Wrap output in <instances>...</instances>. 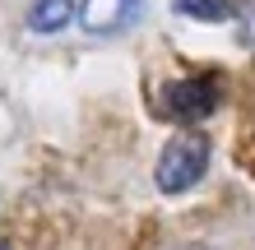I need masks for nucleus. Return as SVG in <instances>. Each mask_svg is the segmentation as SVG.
Instances as JSON below:
<instances>
[{
  "label": "nucleus",
  "mask_w": 255,
  "mask_h": 250,
  "mask_svg": "<svg viewBox=\"0 0 255 250\" xmlns=\"http://www.w3.org/2000/svg\"><path fill=\"white\" fill-rule=\"evenodd\" d=\"M223 102V75H190V79H172L162 88V107L176 121H204Z\"/></svg>",
  "instance_id": "f03ea898"
},
{
  "label": "nucleus",
  "mask_w": 255,
  "mask_h": 250,
  "mask_svg": "<svg viewBox=\"0 0 255 250\" xmlns=\"http://www.w3.org/2000/svg\"><path fill=\"white\" fill-rule=\"evenodd\" d=\"M0 250H9V246H0Z\"/></svg>",
  "instance_id": "6e6552de"
},
{
  "label": "nucleus",
  "mask_w": 255,
  "mask_h": 250,
  "mask_svg": "<svg viewBox=\"0 0 255 250\" xmlns=\"http://www.w3.org/2000/svg\"><path fill=\"white\" fill-rule=\"evenodd\" d=\"M70 19H74V0H33V9H28L33 33H61Z\"/></svg>",
  "instance_id": "20e7f679"
},
{
  "label": "nucleus",
  "mask_w": 255,
  "mask_h": 250,
  "mask_svg": "<svg viewBox=\"0 0 255 250\" xmlns=\"http://www.w3.org/2000/svg\"><path fill=\"white\" fill-rule=\"evenodd\" d=\"M204 171H209V139H204V135H176L167 149H162V163H158V190L181 195V190L200 185Z\"/></svg>",
  "instance_id": "f257e3e1"
},
{
  "label": "nucleus",
  "mask_w": 255,
  "mask_h": 250,
  "mask_svg": "<svg viewBox=\"0 0 255 250\" xmlns=\"http://www.w3.org/2000/svg\"><path fill=\"white\" fill-rule=\"evenodd\" d=\"M237 37H242L246 47L255 51V0H246V5H242V14H237Z\"/></svg>",
  "instance_id": "423d86ee"
},
{
  "label": "nucleus",
  "mask_w": 255,
  "mask_h": 250,
  "mask_svg": "<svg viewBox=\"0 0 255 250\" xmlns=\"http://www.w3.org/2000/svg\"><path fill=\"white\" fill-rule=\"evenodd\" d=\"M74 19L93 37H116V33H126V28L139 19V0H84V5L74 9Z\"/></svg>",
  "instance_id": "7ed1b4c3"
},
{
  "label": "nucleus",
  "mask_w": 255,
  "mask_h": 250,
  "mask_svg": "<svg viewBox=\"0 0 255 250\" xmlns=\"http://www.w3.org/2000/svg\"><path fill=\"white\" fill-rule=\"evenodd\" d=\"M176 250H204V246H176Z\"/></svg>",
  "instance_id": "0eeeda50"
},
{
  "label": "nucleus",
  "mask_w": 255,
  "mask_h": 250,
  "mask_svg": "<svg viewBox=\"0 0 255 250\" xmlns=\"http://www.w3.org/2000/svg\"><path fill=\"white\" fill-rule=\"evenodd\" d=\"M176 14L200 19V23H223L232 19V0H176Z\"/></svg>",
  "instance_id": "39448f33"
}]
</instances>
